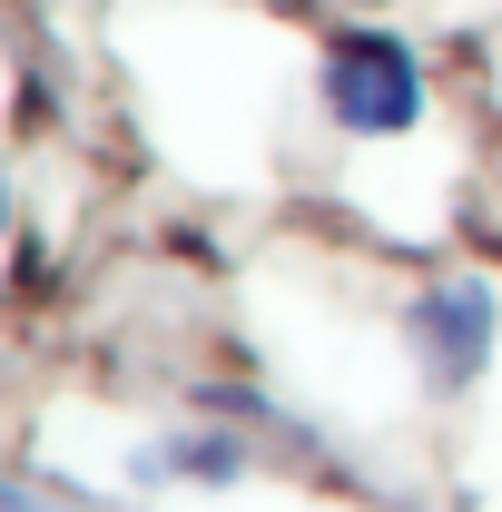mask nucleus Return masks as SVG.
<instances>
[{
  "label": "nucleus",
  "mask_w": 502,
  "mask_h": 512,
  "mask_svg": "<svg viewBox=\"0 0 502 512\" xmlns=\"http://www.w3.org/2000/svg\"><path fill=\"white\" fill-rule=\"evenodd\" d=\"M158 463H178V473H197V483H237V473H247V444H237V434H188V444L148 453L138 473H158Z\"/></svg>",
  "instance_id": "obj_3"
},
{
  "label": "nucleus",
  "mask_w": 502,
  "mask_h": 512,
  "mask_svg": "<svg viewBox=\"0 0 502 512\" xmlns=\"http://www.w3.org/2000/svg\"><path fill=\"white\" fill-rule=\"evenodd\" d=\"M404 325H414V345H424L434 384L453 394V384H473V375H483L502 306H493V286H483V276H453V286H424V296L404 306Z\"/></svg>",
  "instance_id": "obj_2"
},
{
  "label": "nucleus",
  "mask_w": 502,
  "mask_h": 512,
  "mask_svg": "<svg viewBox=\"0 0 502 512\" xmlns=\"http://www.w3.org/2000/svg\"><path fill=\"white\" fill-rule=\"evenodd\" d=\"M315 89H325V119L345 138H404V128H424V60L394 30H335L325 60H315Z\"/></svg>",
  "instance_id": "obj_1"
}]
</instances>
